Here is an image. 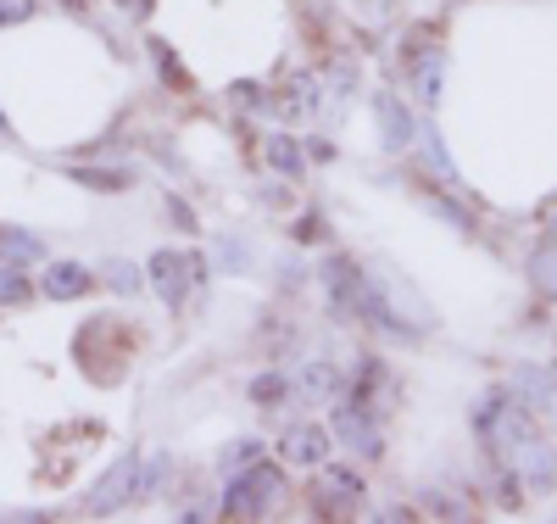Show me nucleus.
<instances>
[{
    "mask_svg": "<svg viewBox=\"0 0 557 524\" xmlns=\"http://www.w3.org/2000/svg\"><path fill=\"white\" fill-rule=\"evenodd\" d=\"M278 497H285V480H278L268 463H257V468H246V474H235V480H228L223 513H228V519H262V513H273Z\"/></svg>",
    "mask_w": 557,
    "mask_h": 524,
    "instance_id": "nucleus-1",
    "label": "nucleus"
},
{
    "mask_svg": "<svg viewBox=\"0 0 557 524\" xmlns=\"http://www.w3.org/2000/svg\"><path fill=\"white\" fill-rule=\"evenodd\" d=\"M312 497H318L323 508H357V502H362V474H357V463H330V458H323V463L312 468Z\"/></svg>",
    "mask_w": 557,
    "mask_h": 524,
    "instance_id": "nucleus-2",
    "label": "nucleus"
},
{
    "mask_svg": "<svg viewBox=\"0 0 557 524\" xmlns=\"http://www.w3.org/2000/svg\"><path fill=\"white\" fill-rule=\"evenodd\" d=\"M278 458H285L290 468H318L323 458H330V430H323V424H312V418L290 424V430L278 436Z\"/></svg>",
    "mask_w": 557,
    "mask_h": 524,
    "instance_id": "nucleus-3",
    "label": "nucleus"
},
{
    "mask_svg": "<svg viewBox=\"0 0 557 524\" xmlns=\"http://www.w3.org/2000/svg\"><path fill=\"white\" fill-rule=\"evenodd\" d=\"M335 436H341L357 458H380V452H385L380 424H374V413H368L362 402H346V407L335 413Z\"/></svg>",
    "mask_w": 557,
    "mask_h": 524,
    "instance_id": "nucleus-4",
    "label": "nucleus"
},
{
    "mask_svg": "<svg viewBox=\"0 0 557 524\" xmlns=\"http://www.w3.org/2000/svg\"><path fill=\"white\" fill-rule=\"evenodd\" d=\"M128 497H139V458H123L107 468V480L89 491V513H117Z\"/></svg>",
    "mask_w": 557,
    "mask_h": 524,
    "instance_id": "nucleus-5",
    "label": "nucleus"
},
{
    "mask_svg": "<svg viewBox=\"0 0 557 524\" xmlns=\"http://www.w3.org/2000/svg\"><path fill=\"white\" fill-rule=\"evenodd\" d=\"M507 458H513V468L524 474L530 491H552V480H557V452H552L546 441H530V436H524Z\"/></svg>",
    "mask_w": 557,
    "mask_h": 524,
    "instance_id": "nucleus-6",
    "label": "nucleus"
},
{
    "mask_svg": "<svg viewBox=\"0 0 557 524\" xmlns=\"http://www.w3.org/2000/svg\"><path fill=\"white\" fill-rule=\"evenodd\" d=\"M0 263H12V268L45 263V241H39L34 229H17V223H0Z\"/></svg>",
    "mask_w": 557,
    "mask_h": 524,
    "instance_id": "nucleus-7",
    "label": "nucleus"
},
{
    "mask_svg": "<svg viewBox=\"0 0 557 524\" xmlns=\"http://www.w3.org/2000/svg\"><path fill=\"white\" fill-rule=\"evenodd\" d=\"M146 273L157 279V296H162L168 307H178V302H184V273H190V263H184L178 252H157Z\"/></svg>",
    "mask_w": 557,
    "mask_h": 524,
    "instance_id": "nucleus-8",
    "label": "nucleus"
},
{
    "mask_svg": "<svg viewBox=\"0 0 557 524\" xmlns=\"http://www.w3.org/2000/svg\"><path fill=\"white\" fill-rule=\"evenodd\" d=\"M513 391L524 397V407H535V413H557V386H552V374H546V368H519V374H513Z\"/></svg>",
    "mask_w": 557,
    "mask_h": 524,
    "instance_id": "nucleus-9",
    "label": "nucleus"
},
{
    "mask_svg": "<svg viewBox=\"0 0 557 524\" xmlns=\"http://www.w3.org/2000/svg\"><path fill=\"white\" fill-rule=\"evenodd\" d=\"M84 291H89V268H78V263H51L45 268V296L51 302H73Z\"/></svg>",
    "mask_w": 557,
    "mask_h": 524,
    "instance_id": "nucleus-10",
    "label": "nucleus"
},
{
    "mask_svg": "<svg viewBox=\"0 0 557 524\" xmlns=\"http://www.w3.org/2000/svg\"><path fill=\"white\" fill-rule=\"evenodd\" d=\"M374 118H380V139H385V151H407L412 123H407V112H401V101H396V95H380Z\"/></svg>",
    "mask_w": 557,
    "mask_h": 524,
    "instance_id": "nucleus-11",
    "label": "nucleus"
},
{
    "mask_svg": "<svg viewBox=\"0 0 557 524\" xmlns=\"http://www.w3.org/2000/svg\"><path fill=\"white\" fill-rule=\"evenodd\" d=\"M285 118H312L318 112V78H307V73H296L290 78V95H285V107H278Z\"/></svg>",
    "mask_w": 557,
    "mask_h": 524,
    "instance_id": "nucleus-12",
    "label": "nucleus"
},
{
    "mask_svg": "<svg viewBox=\"0 0 557 524\" xmlns=\"http://www.w3.org/2000/svg\"><path fill=\"white\" fill-rule=\"evenodd\" d=\"M296 391H301L307 402H323V397L335 391V368H330V363H307V368L296 374Z\"/></svg>",
    "mask_w": 557,
    "mask_h": 524,
    "instance_id": "nucleus-13",
    "label": "nucleus"
},
{
    "mask_svg": "<svg viewBox=\"0 0 557 524\" xmlns=\"http://www.w3.org/2000/svg\"><path fill=\"white\" fill-rule=\"evenodd\" d=\"M262 151H268V162H273L278 173H301V157H296L301 146H296V139H290V134H273V139H268V146H262Z\"/></svg>",
    "mask_w": 557,
    "mask_h": 524,
    "instance_id": "nucleus-14",
    "label": "nucleus"
},
{
    "mask_svg": "<svg viewBox=\"0 0 557 524\" xmlns=\"http://www.w3.org/2000/svg\"><path fill=\"white\" fill-rule=\"evenodd\" d=\"M441 68H446V57H424V62H418V95H424V107L441 101Z\"/></svg>",
    "mask_w": 557,
    "mask_h": 524,
    "instance_id": "nucleus-15",
    "label": "nucleus"
},
{
    "mask_svg": "<svg viewBox=\"0 0 557 524\" xmlns=\"http://www.w3.org/2000/svg\"><path fill=\"white\" fill-rule=\"evenodd\" d=\"M34 291H28V279L12 268V263H0V307H17V302H28Z\"/></svg>",
    "mask_w": 557,
    "mask_h": 524,
    "instance_id": "nucleus-16",
    "label": "nucleus"
},
{
    "mask_svg": "<svg viewBox=\"0 0 557 524\" xmlns=\"http://www.w3.org/2000/svg\"><path fill=\"white\" fill-rule=\"evenodd\" d=\"M530 279L541 284V291H557V246H546V252L530 263Z\"/></svg>",
    "mask_w": 557,
    "mask_h": 524,
    "instance_id": "nucleus-17",
    "label": "nucleus"
},
{
    "mask_svg": "<svg viewBox=\"0 0 557 524\" xmlns=\"http://www.w3.org/2000/svg\"><path fill=\"white\" fill-rule=\"evenodd\" d=\"M107 279H112V291H139V268L134 263H107Z\"/></svg>",
    "mask_w": 557,
    "mask_h": 524,
    "instance_id": "nucleus-18",
    "label": "nucleus"
},
{
    "mask_svg": "<svg viewBox=\"0 0 557 524\" xmlns=\"http://www.w3.org/2000/svg\"><path fill=\"white\" fill-rule=\"evenodd\" d=\"M251 397H257V402H278V397H285V374H268V379H257Z\"/></svg>",
    "mask_w": 557,
    "mask_h": 524,
    "instance_id": "nucleus-19",
    "label": "nucleus"
},
{
    "mask_svg": "<svg viewBox=\"0 0 557 524\" xmlns=\"http://www.w3.org/2000/svg\"><path fill=\"white\" fill-rule=\"evenodd\" d=\"M424 151H430V168L451 179V157H446V146H441V139H435V134H424Z\"/></svg>",
    "mask_w": 557,
    "mask_h": 524,
    "instance_id": "nucleus-20",
    "label": "nucleus"
},
{
    "mask_svg": "<svg viewBox=\"0 0 557 524\" xmlns=\"http://www.w3.org/2000/svg\"><path fill=\"white\" fill-rule=\"evenodd\" d=\"M218 263H223V268H235V273L246 268V246L235 241V234H228V246H218Z\"/></svg>",
    "mask_w": 557,
    "mask_h": 524,
    "instance_id": "nucleus-21",
    "label": "nucleus"
},
{
    "mask_svg": "<svg viewBox=\"0 0 557 524\" xmlns=\"http://www.w3.org/2000/svg\"><path fill=\"white\" fill-rule=\"evenodd\" d=\"M251 452H257V447H251V441H235V447H228V452H223V468H228V474H240V468H246V458H251Z\"/></svg>",
    "mask_w": 557,
    "mask_h": 524,
    "instance_id": "nucleus-22",
    "label": "nucleus"
},
{
    "mask_svg": "<svg viewBox=\"0 0 557 524\" xmlns=\"http://www.w3.org/2000/svg\"><path fill=\"white\" fill-rule=\"evenodd\" d=\"M34 12V0H0V23H23Z\"/></svg>",
    "mask_w": 557,
    "mask_h": 524,
    "instance_id": "nucleus-23",
    "label": "nucleus"
},
{
    "mask_svg": "<svg viewBox=\"0 0 557 524\" xmlns=\"http://www.w3.org/2000/svg\"><path fill=\"white\" fill-rule=\"evenodd\" d=\"M262 202L268 207H290V190L285 184H262Z\"/></svg>",
    "mask_w": 557,
    "mask_h": 524,
    "instance_id": "nucleus-24",
    "label": "nucleus"
},
{
    "mask_svg": "<svg viewBox=\"0 0 557 524\" xmlns=\"http://www.w3.org/2000/svg\"><path fill=\"white\" fill-rule=\"evenodd\" d=\"M0 129H7V123H0Z\"/></svg>",
    "mask_w": 557,
    "mask_h": 524,
    "instance_id": "nucleus-25",
    "label": "nucleus"
}]
</instances>
